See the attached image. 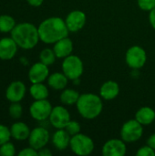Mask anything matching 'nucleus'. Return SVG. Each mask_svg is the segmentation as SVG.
<instances>
[{"label": "nucleus", "instance_id": "f257e3e1", "mask_svg": "<svg viewBox=\"0 0 155 156\" xmlns=\"http://www.w3.org/2000/svg\"><path fill=\"white\" fill-rule=\"evenodd\" d=\"M37 28L40 41L45 44H54L68 37L69 33L65 20L58 16H51L43 20Z\"/></svg>", "mask_w": 155, "mask_h": 156}, {"label": "nucleus", "instance_id": "f03ea898", "mask_svg": "<svg viewBox=\"0 0 155 156\" xmlns=\"http://www.w3.org/2000/svg\"><path fill=\"white\" fill-rule=\"evenodd\" d=\"M10 34L18 48L26 50L34 48L40 40L38 28L29 22L16 24Z\"/></svg>", "mask_w": 155, "mask_h": 156}, {"label": "nucleus", "instance_id": "7ed1b4c3", "mask_svg": "<svg viewBox=\"0 0 155 156\" xmlns=\"http://www.w3.org/2000/svg\"><path fill=\"white\" fill-rule=\"evenodd\" d=\"M76 106L79 115L87 120L97 118L103 110L101 97L93 93H83L79 95Z\"/></svg>", "mask_w": 155, "mask_h": 156}, {"label": "nucleus", "instance_id": "20e7f679", "mask_svg": "<svg viewBox=\"0 0 155 156\" xmlns=\"http://www.w3.org/2000/svg\"><path fill=\"white\" fill-rule=\"evenodd\" d=\"M69 147L75 154L87 156L90 155L94 151L95 145L90 137L79 133L74 136H71Z\"/></svg>", "mask_w": 155, "mask_h": 156}, {"label": "nucleus", "instance_id": "39448f33", "mask_svg": "<svg viewBox=\"0 0 155 156\" xmlns=\"http://www.w3.org/2000/svg\"><path fill=\"white\" fill-rule=\"evenodd\" d=\"M84 71V66L81 58L76 55H69L63 59L62 72L69 80H74L80 79Z\"/></svg>", "mask_w": 155, "mask_h": 156}, {"label": "nucleus", "instance_id": "423d86ee", "mask_svg": "<svg viewBox=\"0 0 155 156\" xmlns=\"http://www.w3.org/2000/svg\"><path fill=\"white\" fill-rule=\"evenodd\" d=\"M143 125L137 120L127 121L121 129V137L126 144L135 143L140 140L143 134Z\"/></svg>", "mask_w": 155, "mask_h": 156}, {"label": "nucleus", "instance_id": "0eeeda50", "mask_svg": "<svg viewBox=\"0 0 155 156\" xmlns=\"http://www.w3.org/2000/svg\"><path fill=\"white\" fill-rule=\"evenodd\" d=\"M125 61L132 69H142L147 61V54L145 49L140 46L131 47L125 54Z\"/></svg>", "mask_w": 155, "mask_h": 156}, {"label": "nucleus", "instance_id": "6e6552de", "mask_svg": "<svg viewBox=\"0 0 155 156\" xmlns=\"http://www.w3.org/2000/svg\"><path fill=\"white\" fill-rule=\"evenodd\" d=\"M53 107L51 103L46 100H35L29 107V113L31 117L38 122H44L50 116Z\"/></svg>", "mask_w": 155, "mask_h": 156}, {"label": "nucleus", "instance_id": "1a4fd4ad", "mask_svg": "<svg viewBox=\"0 0 155 156\" xmlns=\"http://www.w3.org/2000/svg\"><path fill=\"white\" fill-rule=\"evenodd\" d=\"M50 139L49 132L45 127H36L34 128L28 137L29 146L36 149L37 151L46 147Z\"/></svg>", "mask_w": 155, "mask_h": 156}, {"label": "nucleus", "instance_id": "9d476101", "mask_svg": "<svg viewBox=\"0 0 155 156\" xmlns=\"http://www.w3.org/2000/svg\"><path fill=\"white\" fill-rule=\"evenodd\" d=\"M50 124L56 129H65L66 125L69 123L70 119V114L69 111L64 106L53 107L50 116L48 118Z\"/></svg>", "mask_w": 155, "mask_h": 156}, {"label": "nucleus", "instance_id": "9b49d317", "mask_svg": "<svg viewBox=\"0 0 155 156\" xmlns=\"http://www.w3.org/2000/svg\"><path fill=\"white\" fill-rule=\"evenodd\" d=\"M86 14L81 10H73L68 14L65 18L66 25L69 32L76 33L82 29L86 24Z\"/></svg>", "mask_w": 155, "mask_h": 156}, {"label": "nucleus", "instance_id": "f8f14e48", "mask_svg": "<svg viewBox=\"0 0 155 156\" xmlns=\"http://www.w3.org/2000/svg\"><path fill=\"white\" fill-rule=\"evenodd\" d=\"M26 88L23 81H12L5 90V98L10 102H20L26 95Z\"/></svg>", "mask_w": 155, "mask_h": 156}, {"label": "nucleus", "instance_id": "ddd939ff", "mask_svg": "<svg viewBox=\"0 0 155 156\" xmlns=\"http://www.w3.org/2000/svg\"><path fill=\"white\" fill-rule=\"evenodd\" d=\"M127 152L126 143L122 139H111L102 146L104 156H123Z\"/></svg>", "mask_w": 155, "mask_h": 156}, {"label": "nucleus", "instance_id": "4468645a", "mask_svg": "<svg viewBox=\"0 0 155 156\" xmlns=\"http://www.w3.org/2000/svg\"><path fill=\"white\" fill-rule=\"evenodd\" d=\"M49 76L48 66L41 61L31 66L28 70V80L31 83H40L48 80Z\"/></svg>", "mask_w": 155, "mask_h": 156}, {"label": "nucleus", "instance_id": "2eb2a0df", "mask_svg": "<svg viewBox=\"0 0 155 156\" xmlns=\"http://www.w3.org/2000/svg\"><path fill=\"white\" fill-rule=\"evenodd\" d=\"M18 46L15 40L10 37H2L0 39V59L2 60H10L12 59L16 52Z\"/></svg>", "mask_w": 155, "mask_h": 156}, {"label": "nucleus", "instance_id": "dca6fc26", "mask_svg": "<svg viewBox=\"0 0 155 156\" xmlns=\"http://www.w3.org/2000/svg\"><path fill=\"white\" fill-rule=\"evenodd\" d=\"M73 42L69 37L57 41L56 43H54L53 47L56 57L58 58H65L66 57L71 55L73 52Z\"/></svg>", "mask_w": 155, "mask_h": 156}, {"label": "nucleus", "instance_id": "f3484780", "mask_svg": "<svg viewBox=\"0 0 155 156\" xmlns=\"http://www.w3.org/2000/svg\"><path fill=\"white\" fill-rule=\"evenodd\" d=\"M120 93V86L114 80H108L104 82L100 89V96L102 100L111 101L117 98Z\"/></svg>", "mask_w": 155, "mask_h": 156}, {"label": "nucleus", "instance_id": "a211bd4d", "mask_svg": "<svg viewBox=\"0 0 155 156\" xmlns=\"http://www.w3.org/2000/svg\"><path fill=\"white\" fill-rule=\"evenodd\" d=\"M11 137L16 141H25L27 140L30 135V129L28 125L23 122H16L10 127Z\"/></svg>", "mask_w": 155, "mask_h": 156}, {"label": "nucleus", "instance_id": "6ab92c4d", "mask_svg": "<svg viewBox=\"0 0 155 156\" xmlns=\"http://www.w3.org/2000/svg\"><path fill=\"white\" fill-rule=\"evenodd\" d=\"M71 136L65 129H57L52 136V144L59 151L66 150L70 144Z\"/></svg>", "mask_w": 155, "mask_h": 156}, {"label": "nucleus", "instance_id": "aec40b11", "mask_svg": "<svg viewBox=\"0 0 155 156\" xmlns=\"http://www.w3.org/2000/svg\"><path fill=\"white\" fill-rule=\"evenodd\" d=\"M69 82L68 77L63 72H55L48 76V84L55 90H63L67 88Z\"/></svg>", "mask_w": 155, "mask_h": 156}, {"label": "nucleus", "instance_id": "412c9836", "mask_svg": "<svg viewBox=\"0 0 155 156\" xmlns=\"http://www.w3.org/2000/svg\"><path fill=\"white\" fill-rule=\"evenodd\" d=\"M135 120L142 125H150L155 121V111L151 107H142L137 111Z\"/></svg>", "mask_w": 155, "mask_h": 156}, {"label": "nucleus", "instance_id": "4be33fe9", "mask_svg": "<svg viewBox=\"0 0 155 156\" xmlns=\"http://www.w3.org/2000/svg\"><path fill=\"white\" fill-rule=\"evenodd\" d=\"M29 93L34 100H46L49 95L48 89L43 82L32 83L29 88Z\"/></svg>", "mask_w": 155, "mask_h": 156}, {"label": "nucleus", "instance_id": "5701e85b", "mask_svg": "<svg viewBox=\"0 0 155 156\" xmlns=\"http://www.w3.org/2000/svg\"><path fill=\"white\" fill-rule=\"evenodd\" d=\"M79 93L73 90V89H64L60 94V101L64 105L68 106H72L77 103L79 98Z\"/></svg>", "mask_w": 155, "mask_h": 156}, {"label": "nucleus", "instance_id": "b1692460", "mask_svg": "<svg viewBox=\"0 0 155 156\" xmlns=\"http://www.w3.org/2000/svg\"><path fill=\"white\" fill-rule=\"evenodd\" d=\"M16 20L10 15H0V32L10 33L16 27Z\"/></svg>", "mask_w": 155, "mask_h": 156}, {"label": "nucleus", "instance_id": "393cba45", "mask_svg": "<svg viewBox=\"0 0 155 156\" xmlns=\"http://www.w3.org/2000/svg\"><path fill=\"white\" fill-rule=\"evenodd\" d=\"M56 58L57 57H56V54H55L53 48H44L39 54V60L48 66L54 64Z\"/></svg>", "mask_w": 155, "mask_h": 156}, {"label": "nucleus", "instance_id": "a878e982", "mask_svg": "<svg viewBox=\"0 0 155 156\" xmlns=\"http://www.w3.org/2000/svg\"><path fill=\"white\" fill-rule=\"evenodd\" d=\"M8 114L12 119H20L23 115V107L20 102H11L8 108Z\"/></svg>", "mask_w": 155, "mask_h": 156}, {"label": "nucleus", "instance_id": "bb28decb", "mask_svg": "<svg viewBox=\"0 0 155 156\" xmlns=\"http://www.w3.org/2000/svg\"><path fill=\"white\" fill-rule=\"evenodd\" d=\"M14 155H16V147L10 141L0 145V156Z\"/></svg>", "mask_w": 155, "mask_h": 156}, {"label": "nucleus", "instance_id": "cd10ccee", "mask_svg": "<svg viewBox=\"0 0 155 156\" xmlns=\"http://www.w3.org/2000/svg\"><path fill=\"white\" fill-rule=\"evenodd\" d=\"M65 130L69 133V134L70 136H74V135H76V134H78V133H80L81 126H80V124H79L78 122H76V121H71V120H70V121L69 122V123L66 125Z\"/></svg>", "mask_w": 155, "mask_h": 156}, {"label": "nucleus", "instance_id": "c85d7f7f", "mask_svg": "<svg viewBox=\"0 0 155 156\" xmlns=\"http://www.w3.org/2000/svg\"><path fill=\"white\" fill-rule=\"evenodd\" d=\"M11 138L12 137H11L9 127L0 123V145H2L3 144L10 141Z\"/></svg>", "mask_w": 155, "mask_h": 156}, {"label": "nucleus", "instance_id": "c756f323", "mask_svg": "<svg viewBox=\"0 0 155 156\" xmlns=\"http://www.w3.org/2000/svg\"><path fill=\"white\" fill-rule=\"evenodd\" d=\"M138 5L142 10L150 12L155 7V0H138Z\"/></svg>", "mask_w": 155, "mask_h": 156}, {"label": "nucleus", "instance_id": "7c9ffc66", "mask_svg": "<svg viewBox=\"0 0 155 156\" xmlns=\"http://www.w3.org/2000/svg\"><path fill=\"white\" fill-rule=\"evenodd\" d=\"M137 156H155V150L153 149L151 146H149L148 144L142 146L141 148L138 149L137 153H136Z\"/></svg>", "mask_w": 155, "mask_h": 156}, {"label": "nucleus", "instance_id": "2f4dec72", "mask_svg": "<svg viewBox=\"0 0 155 156\" xmlns=\"http://www.w3.org/2000/svg\"><path fill=\"white\" fill-rule=\"evenodd\" d=\"M18 156H38V152L36 149L29 146L27 148L22 149L18 153Z\"/></svg>", "mask_w": 155, "mask_h": 156}, {"label": "nucleus", "instance_id": "473e14b6", "mask_svg": "<svg viewBox=\"0 0 155 156\" xmlns=\"http://www.w3.org/2000/svg\"><path fill=\"white\" fill-rule=\"evenodd\" d=\"M149 21H150L151 26L155 29V7L150 11V14H149Z\"/></svg>", "mask_w": 155, "mask_h": 156}, {"label": "nucleus", "instance_id": "72a5a7b5", "mask_svg": "<svg viewBox=\"0 0 155 156\" xmlns=\"http://www.w3.org/2000/svg\"><path fill=\"white\" fill-rule=\"evenodd\" d=\"M37 152H38V156H50V155H52V152H51V151H50L49 149L46 148V147H44V148H42V149L38 150Z\"/></svg>", "mask_w": 155, "mask_h": 156}, {"label": "nucleus", "instance_id": "f704fd0d", "mask_svg": "<svg viewBox=\"0 0 155 156\" xmlns=\"http://www.w3.org/2000/svg\"><path fill=\"white\" fill-rule=\"evenodd\" d=\"M26 2L28 3V5H30L31 6H34V7H37V6H40L44 0H26Z\"/></svg>", "mask_w": 155, "mask_h": 156}, {"label": "nucleus", "instance_id": "c9c22d12", "mask_svg": "<svg viewBox=\"0 0 155 156\" xmlns=\"http://www.w3.org/2000/svg\"><path fill=\"white\" fill-rule=\"evenodd\" d=\"M147 144L155 150V133H153L152 135H150V137L147 140Z\"/></svg>", "mask_w": 155, "mask_h": 156}]
</instances>
